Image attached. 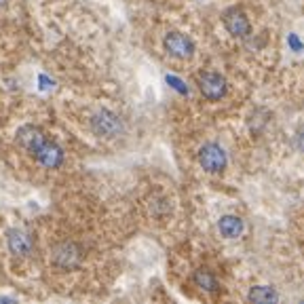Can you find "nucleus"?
Segmentation results:
<instances>
[{
	"label": "nucleus",
	"instance_id": "nucleus-3",
	"mask_svg": "<svg viewBox=\"0 0 304 304\" xmlns=\"http://www.w3.org/2000/svg\"><path fill=\"white\" fill-rule=\"evenodd\" d=\"M199 89L207 99L215 101L226 95V80L215 72H205V74L199 76Z\"/></svg>",
	"mask_w": 304,
	"mask_h": 304
},
{
	"label": "nucleus",
	"instance_id": "nucleus-5",
	"mask_svg": "<svg viewBox=\"0 0 304 304\" xmlns=\"http://www.w3.org/2000/svg\"><path fill=\"white\" fill-rule=\"evenodd\" d=\"M93 129L99 135L114 137V135H119L123 131V123L119 121L117 114H112L108 110H101L97 117H93Z\"/></svg>",
	"mask_w": 304,
	"mask_h": 304
},
{
	"label": "nucleus",
	"instance_id": "nucleus-7",
	"mask_svg": "<svg viewBox=\"0 0 304 304\" xmlns=\"http://www.w3.org/2000/svg\"><path fill=\"white\" fill-rule=\"evenodd\" d=\"M78 260H80V254L76 250V245H72V243H64L55 250V262L60 266H64V268L76 266Z\"/></svg>",
	"mask_w": 304,
	"mask_h": 304
},
{
	"label": "nucleus",
	"instance_id": "nucleus-12",
	"mask_svg": "<svg viewBox=\"0 0 304 304\" xmlns=\"http://www.w3.org/2000/svg\"><path fill=\"white\" fill-rule=\"evenodd\" d=\"M287 42H289V47H292V51H302L304 49V45L300 42V38H298V34H287Z\"/></svg>",
	"mask_w": 304,
	"mask_h": 304
},
{
	"label": "nucleus",
	"instance_id": "nucleus-14",
	"mask_svg": "<svg viewBox=\"0 0 304 304\" xmlns=\"http://www.w3.org/2000/svg\"><path fill=\"white\" fill-rule=\"evenodd\" d=\"M298 148H300V150L304 152V131H302V133L298 135Z\"/></svg>",
	"mask_w": 304,
	"mask_h": 304
},
{
	"label": "nucleus",
	"instance_id": "nucleus-9",
	"mask_svg": "<svg viewBox=\"0 0 304 304\" xmlns=\"http://www.w3.org/2000/svg\"><path fill=\"white\" fill-rule=\"evenodd\" d=\"M220 233L228 239H237L243 233V220L237 215H224L220 220Z\"/></svg>",
	"mask_w": 304,
	"mask_h": 304
},
{
	"label": "nucleus",
	"instance_id": "nucleus-1",
	"mask_svg": "<svg viewBox=\"0 0 304 304\" xmlns=\"http://www.w3.org/2000/svg\"><path fill=\"white\" fill-rule=\"evenodd\" d=\"M17 142H19L21 148H25L27 152H32L38 158V163L45 165V167L55 169V167H60L62 161H64L62 148L55 146L53 142H49L34 125H25L19 131V135H17Z\"/></svg>",
	"mask_w": 304,
	"mask_h": 304
},
{
	"label": "nucleus",
	"instance_id": "nucleus-8",
	"mask_svg": "<svg viewBox=\"0 0 304 304\" xmlns=\"http://www.w3.org/2000/svg\"><path fill=\"white\" fill-rule=\"evenodd\" d=\"M9 247L15 256H25L32 252V239L21 230H11L9 233Z\"/></svg>",
	"mask_w": 304,
	"mask_h": 304
},
{
	"label": "nucleus",
	"instance_id": "nucleus-13",
	"mask_svg": "<svg viewBox=\"0 0 304 304\" xmlns=\"http://www.w3.org/2000/svg\"><path fill=\"white\" fill-rule=\"evenodd\" d=\"M167 82H169L171 87H176V89H178L180 93H186V87H184V85H182V82H180L178 78H173V76H167Z\"/></svg>",
	"mask_w": 304,
	"mask_h": 304
},
{
	"label": "nucleus",
	"instance_id": "nucleus-4",
	"mask_svg": "<svg viewBox=\"0 0 304 304\" xmlns=\"http://www.w3.org/2000/svg\"><path fill=\"white\" fill-rule=\"evenodd\" d=\"M165 49L173 55L178 57V60H188V57H192L195 53V45L192 40L188 38L186 34L182 32H171L165 36Z\"/></svg>",
	"mask_w": 304,
	"mask_h": 304
},
{
	"label": "nucleus",
	"instance_id": "nucleus-11",
	"mask_svg": "<svg viewBox=\"0 0 304 304\" xmlns=\"http://www.w3.org/2000/svg\"><path fill=\"white\" fill-rule=\"evenodd\" d=\"M195 283L201 289H205V292H215V289H218V281H215V277L205 268H201V270L195 272Z\"/></svg>",
	"mask_w": 304,
	"mask_h": 304
},
{
	"label": "nucleus",
	"instance_id": "nucleus-10",
	"mask_svg": "<svg viewBox=\"0 0 304 304\" xmlns=\"http://www.w3.org/2000/svg\"><path fill=\"white\" fill-rule=\"evenodd\" d=\"M250 302H256V304H262V302H277L279 296L277 292H274L272 287L268 285H258V287H252V292H250Z\"/></svg>",
	"mask_w": 304,
	"mask_h": 304
},
{
	"label": "nucleus",
	"instance_id": "nucleus-2",
	"mask_svg": "<svg viewBox=\"0 0 304 304\" xmlns=\"http://www.w3.org/2000/svg\"><path fill=\"white\" fill-rule=\"evenodd\" d=\"M199 163L205 171L218 173L226 167L228 158H226V152L218 146V144H205V146L199 150Z\"/></svg>",
	"mask_w": 304,
	"mask_h": 304
},
{
	"label": "nucleus",
	"instance_id": "nucleus-6",
	"mask_svg": "<svg viewBox=\"0 0 304 304\" xmlns=\"http://www.w3.org/2000/svg\"><path fill=\"white\" fill-rule=\"evenodd\" d=\"M224 25H226V30L230 34L239 36V38H245L252 30V25H250L247 17H245V13L239 11V9H230V11L224 13Z\"/></svg>",
	"mask_w": 304,
	"mask_h": 304
}]
</instances>
